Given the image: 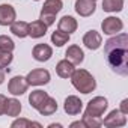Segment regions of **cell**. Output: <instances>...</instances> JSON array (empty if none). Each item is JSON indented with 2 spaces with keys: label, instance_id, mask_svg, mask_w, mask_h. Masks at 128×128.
Wrapping results in <instances>:
<instances>
[{
  "label": "cell",
  "instance_id": "obj_1",
  "mask_svg": "<svg viewBox=\"0 0 128 128\" xmlns=\"http://www.w3.org/2000/svg\"><path fill=\"white\" fill-rule=\"evenodd\" d=\"M104 54L108 66L120 77L128 76V35L116 33L104 42Z\"/></svg>",
  "mask_w": 128,
  "mask_h": 128
},
{
  "label": "cell",
  "instance_id": "obj_2",
  "mask_svg": "<svg viewBox=\"0 0 128 128\" xmlns=\"http://www.w3.org/2000/svg\"><path fill=\"white\" fill-rule=\"evenodd\" d=\"M70 78H71L72 86L84 95H88L96 89V80L88 70H83V68L74 70V72L71 74Z\"/></svg>",
  "mask_w": 128,
  "mask_h": 128
},
{
  "label": "cell",
  "instance_id": "obj_3",
  "mask_svg": "<svg viewBox=\"0 0 128 128\" xmlns=\"http://www.w3.org/2000/svg\"><path fill=\"white\" fill-rule=\"evenodd\" d=\"M62 8H63V2H62V0H45L44 6L41 9L39 20L44 21L48 27L53 26L56 23V15L62 11Z\"/></svg>",
  "mask_w": 128,
  "mask_h": 128
},
{
  "label": "cell",
  "instance_id": "obj_4",
  "mask_svg": "<svg viewBox=\"0 0 128 128\" xmlns=\"http://www.w3.org/2000/svg\"><path fill=\"white\" fill-rule=\"evenodd\" d=\"M107 107H108L107 98H104V96H95V98H92L88 102L83 118H101L106 113Z\"/></svg>",
  "mask_w": 128,
  "mask_h": 128
},
{
  "label": "cell",
  "instance_id": "obj_5",
  "mask_svg": "<svg viewBox=\"0 0 128 128\" xmlns=\"http://www.w3.org/2000/svg\"><path fill=\"white\" fill-rule=\"evenodd\" d=\"M26 80H27L29 86H44V84H48L50 83L51 76H50V72L47 70L36 68V70H32L26 76Z\"/></svg>",
  "mask_w": 128,
  "mask_h": 128
},
{
  "label": "cell",
  "instance_id": "obj_6",
  "mask_svg": "<svg viewBox=\"0 0 128 128\" xmlns=\"http://www.w3.org/2000/svg\"><path fill=\"white\" fill-rule=\"evenodd\" d=\"M102 125L108 126V128H119L126 125V114H124L119 108L112 110L104 119H102Z\"/></svg>",
  "mask_w": 128,
  "mask_h": 128
},
{
  "label": "cell",
  "instance_id": "obj_7",
  "mask_svg": "<svg viewBox=\"0 0 128 128\" xmlns=\"http://www.w3.org/2000/svg\"><path fill=\"white\" fill-rule=\"evenodd\" d=\"M29 89V83L26 80V77L23 76H17V77H12L8 83V90L9 94H12L14 96H18V95H24Z\"/></svg>",
  "mask_w": 128,
  "mask_h": 128
},
{
  "label": "cell",
  "instance_id": "obj_8",
  "mask_svg": "<svg viewBox=\"0 0 128 128\" xmlns=\"http://www.w3.org/2000/svg\"><path fill=\"white\" fill-rule=\"evenodd\" d=\"M101 29H102L104 35L112 36V35L119 33V32L124 29V23H122V20L118 18V17H107V18L102 20V23H101Z\"/></svg>",
  "mask_w": 128,
  "mask_h": 128
},
{
  "label": "cell",
  "instance_id": "obj_9",
  "mask_svg": "<svg viewBox=\"0 0 128 128\" xmlns=\"http://www.w3.org/2000/svg\"><path fill=\"white\" fill-rule=\"evenodd\" d=\"M63 110H65V113L70 114V116L80 114L82 110H83V101L76 95H70L65 100V102H63Z\"/></svg>",
  "mask_w": 128,
  "mask_h": 128
},
{
  "label": "cell",
  "instance_id": "obj_10",
  "mask_svg": "<svg viewBox=\"0 0 128 128\" xmlns=\"http://www.w3.org/2000/svg\"><path fill=\"white\" fill-rule=\"evenodd\" d=\"M96 8V0H76L74 9L80 17H90L95 12Z\"/></svg>",
  "mask_w": 128,
  "mask_h": 128
},
{
  "label": "cell",
  "instance_id": "obj_11",
  "mask_svg": "<svg viewBox=\"0 0 128 128\" xmlns=\"http://www.w3.org/2000/svg\"><path fill=\"white\" fill-rule=\"evenodd\" d=\"M17 18L15 8L9 3L0 5V26H11Z\"/></svg>",
  "mask_w": 128,
  "mask_h": 128
},
{
  "label": "cell",
  "instance_id": "obj_12",
  "mask_svg": "<svg viewBox=\"0 0 128 128\" xmlns=\"http://www.w3.org/2000/svg\"><path fill=\"white\" fill-rule=\"evenodd\" d=\"M32 56L36 62H47L53 56V48L48 44H36L32 50Z\"/></svg>",
  "mask_w": 128,
  "mask_h": 128
},
{
  "label": "cell",
  "instance_id": "obj_13",
  "mask_svg": "<svg viewBox=\"0 0 128 128\" xmlns=\"http://www.w3.org/2000/svg\"><path fill=\"white\" fill-rule=\"evenodd\" d=\"M83 44L89 50H98L101 47V44H102V36L96 30H89L83 36Z\"/></svg>",
  "mask_w": 128,
  "mask_h": 128
},
{
  "label": "cell",
  "instance_id": "obj_14",
  "mask_svg": "<svg viewBox=\"0 0 128 128\" xmlns=\"http://www.w3.org/2000/svg\"><path fill=\"white\" fill-rule=\"evenodd\" d=\"M65 59L66 60H70L72 65L76 66V65H80V63H83V60H84V53H83V50L78 47V45H70L68 48H66V51H65Z\"/></svg>",
  "mask_w": 128,
  "mask_h": 128
},
{
  "label": "cell",
  "instance_id": "obj_15",
  "mask_svg": "<svg viewBox=\"0 0 128 128\" xmlns=\"http://www.w3.org/2000/svg\"><path fill=\"white\" fill-rule=\"evenodd\" d=\"M77 27H78V23H77V20H76L74 17H71V15H63V17L59 20V23H57V29L62 30V32H65V33H68V35L74 33V32L77 30Z\"/></svg>",
  "mask_w": 128,
  "mask_h": 128
},
{
  "label": "cell",
  "instance_id": "obj_16",
  "mask_svg": "<svg viewBox=\"0 0 128 128\" xmlns=\"http://www.w3.org/2000/svg\"><path fill=\"white\" fill-rule=\"evenodd\" d=\"M47 29H48V26H47L44 21L35 20V21H32V23L29 24V36H30L32 39H39V38L45 36Z\"/></svg>",
  "mask_w": 128,
  "mask_h": 128
},
{
  "label": "cell",
  "instance_id": "obj_17",
  "mask_svg": "<svg viewBox=\"0 0 128 128\" xmlns=\"http://www.w3.org/2000/svg\"><path fill=\"white\" fill-rule=\"evenodd\" d=\"M74 70H76L74 65H72L70 60H66V59L59 60L57 65H56V72H57V76L60 78H70L71 74L74 72Z\"/></svg>",
  "mask_w": 128,
  "mask_h": 128
},
{
  "label": "cell",
  "instance_id": "obj_18",
  "mask_svg": "<svg viewBox=\"0 0 128 128\" xmlns=\"http://www.w3.org/2000/svg\"><path fill=\"white\" fill-rule=\"evenodd\" d=\"M47 98H48V94H47L45 90H41V89L32 90L30 95H29V104H30V107H33L35 110H38V108L41 107V104H42Z\"/></svg>",
  "mask_w": 128,
  "mask_h": 128
},
{
  "label": "cell",
  "instance_id": "obj_19",
  "mask_svg": "<svg viewBox=\"0 0 128 128\" xmlns=\"http://www.w3.org/2000/svg\"><path fill=\"white\" fill-rule=\"evenodd\" d=\"M21 102L17 98H6V106H5V114L11 118H17L21 113Z\"/></svg>",
  "mask_w": 128,
  "mask_h": 128
},
{
  "label": "cell",
  "instance_id": "obj_20",
  "mask_svg": "<svg viewBox=\"0 0 128 128\" xmlns=\"http://www.w3.org/2000/svg\"><path fill=\"white\" fill-rule=\"evenodd\" d=\"M38 112H39V114H42V116H50V114L56 113V112H57V102H56V100L48 95V98L41 104V107L38 108Z\"/></svg>",
  "mask_w": 128,
  "mask_h": 128
},
{
  "label": "cell",
  "instance_id": "obj_21",
  "mask_svg": "<svg viewBox=\"0 0 128 128\" xmlns=\"http://www.w3.org/2000/svg\"><path fill=\"white\" fill-rule=\"evenodd\" d=\"M11 32L17 38L23 39V38L29 36V23H26V21H14L11 24Z\"/></svg>",
  "mask_w": 128,
  "mask_h": 128
},
{
  "label": "cell",
  "instance_id": "obj_22",
  "mask_svg": "<svg viewBox=\"0 0 128 128\" xmlns=\"http://www.w3.org/2000/svg\"><path fill=\"white\" fill-rule=\"evenodd\" d=\"M124 9V0H102L104 12H120Z\"/></svg>",
  "mask_w": 128,
  "mask_h": 128
},
{
  "label": "cell",
  "instance_id": "obj_23",
  "mask_svg": "<svg viewBox=\"0 0 128 128\" xmlns=\"http://www.w3.org/2000/svg\"><path fill=\"white\" fill-rule=\"evenodd\" d=\"M70 41V35L65 33V32H62V30H54L51 33V42L56 45V47H62V45H65L66 42Z\"/></svg>",
  "mask_w": 128,
  "mask_h": 128
},
{
  "label": "cell",
  "instance_id": "obj_24",
  "mask_svg": "<svg viewBox=\"0 0 128 128\" xmlns=\"http://www.w3.org/2000/svg\"><path fill=\"white\" fill-rule=\"evenodd\" d=\"M15 48L14 41L6 36V35H0V51H5V53H12Z\"/></svg>",
  "mask_w": 128,
  "mask_h": 128
},
{
  "label": "cell",
  "instance_id": "obj_25",
  "mask_svg": "<svg viewBox=\"0 0 128 128\" xmlns=\"http://www.w3.org/2000/svg\"><path fill=\"white\" fill-rule=\"evenodd\" d=\"M14 60V56L12 53H5V51H0V68L2 70H6Z\"/></svg>",
  "mask_w": 128,
  "mask_h": 128
},
{
  "label": "cell",
  "instance_id": "obj_26",
  "mask_svg": "<svg viewBox=\"0 0 128 128\" xmlns=\"http://www.w3.org/2000/svg\"><path fill=\"white\" fill-rule=\"evenodd\" d=\"M11 126L12 128H23V126H41V124H38V122H32V120H29V119H17V120H14L12 124H11Z\"/></svg>",
  "mask_w": 128,
  "mask_h": 128
},
{
  "label": "cell",
  "instance_id": "obj_27",
  "mask_svg": "<svg viewBox=\"0 0 128 128\" xmlns=\"http://www.w3.org/2000/svg\"><path fill=\"white\" fill-rule=\"evenodd\" d=\"M86 125V128H98L102 125V119L101 118H83L82 119Z\"/></svg>",
  "mask_w": 128,
  "mask_h": 128
},
{
  "label": "cell",
  "instance_id": "obj_28",
  "mask_svg": "<svg viewBox=\"0 0 128 128\" xmlns=\"http://www.w3.org/2000/svg\"><path fill=\"white\" fill-rule=\"evenodd\" d=\"M5 106H6V96L0 94V116L5 114Z\"/></svg>",
  "mask_w": 128,
  "mask_h": 128
},
{
  "label": "cell",
  "instance_id": "obj_29",
  "mask_svg": "<svg viewBox=\"0 0 128 128\" xmlns=\"http://www.w3.org/2000/svg\"><path fill=\"white\" fill-rule=\"evenodd\" d=\"M124 114H128V100H122L120 102V108H119Z\"/></svg>",
  "mask_w": 128,
  "mask_h": 128
},
{
  "label": "cell",
  "instance_id": "obj_30",
  "mask_svg": "<svg viewBox=\"0 0 128 128\" xmlns=\"http://www.w3.org/2000/svg\"><path fill=\"white\" fill-rule=\"evenodd\" d=\"M71 126H82V128H86V125H84V122H83V120H77V122H72V124H71Z\"/></svg>",
  "mask_w": 128,
  "mask_h": 128
},
{
  "label": "cell",
  "instance_id": "obj_31",
  "mask_svg": "<svg viewBox=\"0 0 128 128\" xmlns=\"http://www.w3.org/2000/svg\"><path fill=\"white\" fill-rule=\"evenodd\" d=\"M5 71L2 70V68H0V84H3V82H5Z\"/></svg>",
  "mask_w": 128,
  "mask_h": 128
},
{
  "label": "cell",
  "instance_id": "obj_32",
  "mask_svg": "<svg viewBox=\"0 0 128 128\" xmlns=\"http://www.w3.org/2000/svg\"><path fill=\"white\" fill-rule=\"evenodd\" d=\"M33 2H39V0H33Z\"/></svg>",
  "mask_w": 128,
  "mask_h": 128
}]
</instances>
